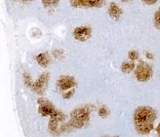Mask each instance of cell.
Listing matches in <instances>:
<instances>
[{"mask_svg": "<svg viewBox=\"0 0 160 137\" xmlns=\"http://www.w3.org/2000/svg\"><path fill=\"white\" fill-rule=\"evenodd\" d=\"M16 1H20L23 2V3H28V2H32L34 0H16Z\"/></svg>", "mask_w": 160, "mask_h": 137, "instance_id": "7402d4cb", "label": "cell"}, {"mask_svg": "<svg viewBox=\"0 0 160 137\" xmlns=\"http://www.w3.org/2000/svg\"><path fill=\"white\" fill-rule=\"evenodd\" d=\"M156 113L149 107H140L134 114V124L136 131L142 135H148L154 128Z\"/></svg>", "mask_w": 160, "mask_h": 137, "instance_id": "6da1fadb", "label": "cell"}, {"mask_svg": "<svg viewBox=\"0 0 160 137\" xmlns=\"http://www.w3.org/2000/svg\"><path fill=\"white\" fill-rule=\"evenodd\" d=\"M134 63H131V62H127L123 64L121 67V70L123 73H130L131 71H132L134 69Z\"/></svg>", "mask_w": 160, "mask_h": 137, "instance_id": "8fae6325", "label": "cell"}, {"mask_svg": "<svg viewBox=\"0 0 160 137\" xmlns=\"http://www.w3.org/2000/svg\"><path fill=\"white\" fill-rule=\"evenodd\" d=\"M156 133H157L158 137H160V123L158 125L157 128H156Z\"/></svg>", "mask_w": 160, "mask_h": 137, "instance_id": "44dd1931", "label": "cell"}, {"mask_svg": "<svg viewBox=\"0 0 160 137\" xmlns=\"http://www.w3.org/2000/svg\"><path fill=\"white\" fill-rule=\"evenodd\" d=\"M128 56H129V59L131 60V61H135L138 58V53L136 51H131L129 52V54H128Z\"/></svg>", "mask_w": 160, "mask_h": 137, "instance_id": "ac0fdd59", "label": "cell"}, {"mask_svg": "<svg viewBox=\"0 0 160 137\" xmlns=\"http://www.w3.org/2000/svg\"><path fill=\"white\" fill-rule=\"evenodd\" d=\"M38 113L43 117H51L56 111L52 103L44 97H41L38 100Z\"/></svg>", "mask_w": 160, "mask_h": 137, "instance_id": "5b68a950", "label": "cell"}, {"mask_svg": "<svg viewBox=\"0 0 160 137\" xmlns=\"http://www.w3.org/2000/svg\"><path fill=\"white\" fill-rule=\"evenodd\" d=\"M65 114L57 110L50 117V120L48 122V130L53 136H58L64 132L71 129L68 122H65Z\"/></svg>", "mask_w": 160, "mask_h": 137, "instance_id": "3957f363", "label": "cell"}, {"mask_svg": "<svg viewBox=\"0 0 160 137\" xmlns=\"http://www.w3.org/2000/svg\"><path fill=\"white\" fill-rule=\"evenodd\" d=\"M37 61L42 67H47L50 64V58L47 53H42L37 56Z\"/></svg>", "mask_w": 160, "mask_h": 137, "instance_id": "30bf717a", "label": "cell"}, {"mask_svg": "<svg viewBox=\"0 0 160 137\" xmlns=\"http://www.w3.org/2000/svg\"><path fill=\"white\" fill-rule=\"evenodd\" d=\"M42 2L45 7H52L58 4L59 0H42Z\"/></svg>", "mask_w": 160, "mask_h": 137, "instance_id": "5bb4252c", "label": "cell"}, {"mask_svg": "<svg viewBox=\"0 0 160 137\" xmlns=\"http://www.w3.org/2000/svg\"><path fill=\"white\" fill-rule=\"evenodd\" d=\"M108 12H109V15L110 16L111 18L115 20H118L121 17L122 13H123L120 6L115 3H112L109 5Z\"/></svg>", "mask_w": 160, "mask_h": 137, "instance_id": "9c48e42d", "label": "cell"}, {"mask_svg": "<svg viewBox=\"0 0 160 137\" xmlns=\"http://www.w3.org/2000/svg\"><path fill=\"white\" fill-rule=\"evenodd\" d=\"M74 89H71V90H69L67 92H66L65 93L63 94V98L64 99H70L72 97H73V93H74Z\"/></svg>", "mask_w": 160, "mask_h": 137, "instance_id": "d6986e66", "label": "cell"}, {"mask_svg": "<svg viewBox=\"0 0 160 137\" xmlns=\"http://www.w3.org/2000/svg\"><path fill=\"white\" fill-rule=\"evenodd\" d=\"M23 82H24V84L26 85L28 87L31 88L33 86V82H32V78H31V75L28 73V72H24L23 73Z\"/></svg>", "mask_w": 160, "mask_h": 137, "instance_id": "4fadbf2b", "label": "cell"}, {"mask_svg": "<svg viewBox=\"0 0 160 137\" xmlns=\"http://www.w3.org/2000/svg\"><path fill=\"white\" fill-rule=\"evenodd\" d=\"M91 111L88 107H80L70 113L68 124L71 129H82L88 124Z\"/></svg>", "mask_w": 160, "mask_h": 137, "instance_id": "7a4b0ae2", "label": "cell"}, {"mask_svg": "<svg viewBox=\"0 0 160 137\" xmlns=\"http://www.w3.org/2000/svg\"><path fill=\"white\" fill-rule=\"evenodd\" d=\"M135 77L138 81L147 82L152 78L153 71L151 66L145 62H141L135 70Z\"/></svg>", "mask_w": 160, "mask_h": 137, "instance_id": "277c9868", "label": "cell"}, {"mask_svg": "<svg viewBox=\"0 0 160 137\" xmlns=\"http://www.w3.org/2000/svg\"><path fill=\"white\" fill-rule=\"evenodd\" d=\"M145 3H146L147 5H153L156 3H157L158 0H142Z\"/></svg>", "mask_w": 160, "mask_h": 137, "instance_id": "ffe728a7", "label": "cell"}, {"mask_svg": "<svg viewBox=\"0 0 160 137\" xmlns=\"http://www.w3.org/2000/svg\"><path fill=\"white\" fill-rule=\"evenodd\" d=\"M57 86L61 91H69L76 86V80L70 75H62L58 79Z\"/></svg>", "mask_w": 160, "mask_h": 137, "instance_id": "52a82bcc", "label": "cell"}, {"mask_svg": "<svg viewBox=\"0 0 160 137\" xmlns=\"http://www.w3.org/2000/svg\"><path fill=\"white\" fill-rule=\"evenodd\" d=\"M70 3L73 7H88L87 0H70Z\"/></svg>", "mask_w": 160, "mask_h": 137, "instance_id": "7c38bea8", "label": "cell"}, {"mask_svg": "<svg viewBox=\"0 0 160 137\" xmlns=\"http://www.w3.org/2000/svg\"><path fill=\"white\" fill-rule=\"evenodd\" d=\"M103 0H87L88 6V7H96L100 6Z\"/></svg>", "mask_w": 160, "mask_h": 137, "instance_id": "e0dca14e", "label": "cell"}, {"mask_svg": "<svg viewBox=\"0 0 160 137\" xmlns=\"http://www.w3.org/2000/svg\"><path fill=\"white\" fill-rule=\"evenodd\" d=\"M154 24L155 27L160 31V7L157 12L155 13L154 17Z\"/></svg>", "mask_w": 160, "mask_h": 137, "instance_id": "9a60e30c", "label": "cell"}, {"mask_svg": "<svg viewBox=\"0 0 160 137\" xmlns=\"http://www.w3.org/2000/svg\"><path fill=\"white\" fill-rule=\"evenodd\" d=\"M73 35L76 40L80 42H85L92 36V29L89 27L83 26L76 28L73 31Z\"/></svg>", "mask_w": 160, "mask_h": 137, "instance_id": "ba28073f", "label": "cell"}, {"mask_svg": "<svg viewBox=\"0 0 160 137\" xmlns=\"http://www.w3.org/2000/svg\"><path fill=\"white\" fill-rule=\"evenodd\" d=\"M48 80H49V75L47 72H45V73L42 74L39 76L38 79L37 81L33 83V86L31 89L34 92H35L36 93L39 94V95H42L46 90L47 86H48Z\"/></svg>", "mask_w": 160, "mask_h": 137, "instance_id": "8992f818", "label": "cell"}, {"mask_svg": "<svg viewBox=\"0 0 160 137\" xmlns=\"http://www.w3.org/2000/svg\"><path fill=\"white\" fill-rule=\"evenodd\" d=\"M122 1H123V2H129V1H131V0H122Z\"/></svg>", "mask_w": 160, "mask_h": 137, "instance_id": "603a6c76", "label": "cell"}, {"mask_svg": "<svg viewBox=\"0 0 160 137\" xmlns=\"http://www.w3.org/2000/svg\"><path fill=\"white\" fill-rule=\"evenodd\" d=\"M98 113V115H99L100 117L102 118V119H105V118H106L109 115V111L107 108H106V107H102L101 108H99Z\"/></svg>", "mask_w": 160, "mask_h": 137, "instance_id": "2e32d148", "label": "cell"}, {"mask_svg": "<svg viewBox=\"0 0 160 137\" xmlns=\"http://www.w3.org/2000/svg\"><path fill=\"white\" fill-rule=\"evenodd\" d=\"M105 137H119V136H105Z\"/></svg>", "mask_w": 160, "mask_h": 137, "instance_id": "cb8c5ba5", "label": "cell"}]
</instances>
